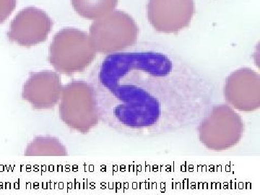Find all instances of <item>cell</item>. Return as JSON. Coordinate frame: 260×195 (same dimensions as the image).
I'll use <instances>...</instances> for the list:
<instances>
[{
  "mask_svg": "<svg viewBox=\"0 0 260 195\" xmlns=\"http://www.w3.org/2000/svg\"><path fill=\"white\" fill-rule=\"evenodd\" d=\"M59 104L61 121L71 129L88 133L101 121L95 90L91 84L75 80L63 87Z\"/></svg>",
  "mask_w": 260,
  "mask_h": 195,
  "instance_id": "obj_4",
  "label": "cell"
},
{
  "mask_svg": "<svg viewBox=\"0 0 260 195\" xmlns=\"http://www.w3.org/2000/svg\"><path fill=\"white\" fill-rule=\"evenodd\" d=\"M90 83L101 121L129 136H158L194 125L215 98L211 85L158 51L109 54Z\"/></svg>",
  "mask_w": 260,
  "mask_h": 195,
  "instance_id": "obj_1",
  "label": "cell"
},
{
  "mask_svg": "<svg viewBox=\"0 0 260 195\" xmlns=\"http://www.w3.org/2000/svg\"><path fill=\"white\" fill-rule=\"evenodd\" d=\"M86 32L73 28L61 29L54 36L49 49V62L61 74L73 75L86 69L96 56Z\"/></svg>",
  "mask_w": 260,
  "mask_h": 195,
  "instance_id": "obj_2",
  "label": "cell"
},
{
  "mask_svg": "<svg viewBox=\"0 0 260 195\" xmlns=\"http://www.w3.org/2000/svg\"><path fill=\"white\" fill-rule=\"evenodd\" d=\"M16 3L17 0H0V23L9 18L16 8Z\"/></svg>",
  "mask_w": 260,
  "mask_h": 195,
  "instance_id": "obj_12",
  "label": "cell"
},
{
  "mask_svg": "<svg viewBox=\"0 0 260 195\" xmlns=\"http://www.w3.org/2000/svg\"><path fill=\"white\" fill-rule=\"evenodd\" d=\"M26 156H65L66 148L59 140L49 136L37 137L25 149Z\"/></svg>",
  "mask_w": 260,
  "mask_h": 195,
  "instance_id": "obj_11",
  "label": "cell"
},
{
  "mask_svg": "<svg viewBox=\"0 0 260 195\" xmlns=\"http://www.w3.org/2000/svg\"><path fill=\"white\" fill-rule=\"evenodd\" d=\"M49 15L39 8L29 7L13 19L8 32L10 41L22 47H32L44 42L52 28Z\"/></svg>",
  "mask_w": 260,
  "mask_h": 195,
  "instance_id": "obj_8",
  "label": "cell"
},
{
  "mask_svg": "<svg viewBox=\"0 0 260 195\" xmlns=\"http://www.w3.org/2000/svg\"><path fill=\"white\" fill-rule=\"evenodd\" d=\"M62 88L57 73L39 72L30 75L24 84L23 98L34 109H49L59 103Z\"/></svg>",
  "mask_w": 260,
  "mask_h": 195,
  "instance_id": "obj_9",
  "label": "cell"
},
{
  "mask_svg": "<svg viewBox=\"0 0 260 195\" xmlns=\"http://www.w3.org/2000/svg\"><path fill=\"white\" fill-rule=\"evenodd\" d=\"M76 13L88 20H97L114 11L118 0H71Z\"/></svg>",
  "mask_w": 260,
  "mask_h": 195,
  "instance_id": "obj_10",
  "label": "cell"
},
{
  "mask_svg": "<svg viewBox=\"0 0 260 195\" xmlns=\"http://www.w3.org/2000/svg\"><path fill=\"white\" fill-rule=\"evenodd\" d=\"M139 29L131 16L114 10L95 20L90 25V36L97 53L112 54L134 45Z\"/></svg>",
  "mask_w": 260,
  "mask_h": 195,
  "instance_id": "obj_5",
  "label": "cell"
},
{
  "mask_svg": "<svg viewBox=\"0 0 260 195\" xmlns=\"http://www.w3.org/2000/svg\"><path fill=\"white\" fill-rule=\"evenodd\" d=\"M223 95L227 104L235 110L250 112L260 107V78L250 68L234 71L225 80Z\"/></svg>",
  "mask_w": 260,
  "mask_h": 195,
  "instance_id": "obj_6",
  "label": "cell"
},
{
  "mask_svg": "<svg viewBox=\"0 0 260 195\" xmlns=\"http://www.w3.org/2000/svg\"><path fill=\"white\" fill-rule=\"evenodd\" d=\"M198 124L200 141L214 151H223L235 146L244 133L242 117L229 104L212 105Z\"/></svg>",
  "mask_w": 260,
  "mask_h": 195,
  "instance_id": "obj_3",
  "label": "cell"
},
{
  "mask_svg": "<svg viewBox=\"0 0 260 195\" xmlns=\"http://www.w3.org/2000/svg\"><path fill=\"white\" fill-rule=\"evenodd\" d=\"M147 11L149 22L157 31L177 32L190 23L194 0H149Z\"/></svg>",
  "mask_w": 260,
  "mask_h": 195,
  "instance_id": "obj_7",
  "label": "cell"
}]
</instances>
